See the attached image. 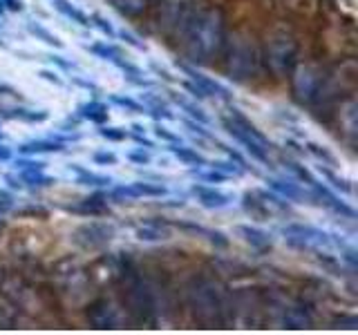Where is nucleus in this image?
Wrapping results in <instances>:
<instances>
[{
    "label": "nucleus",
    "instance_id": "f3484780",
    "mask_svg": "<svg viewBox=\"0 0 358 335\" xmlns=\"http://www.w3.org/2000/svg\"><path fill=\"white\" fill-rule=\"evenodd\" d=\"M70 170L76 174V184L78 186H110L112 184V177H106V174H96V172H90L87 168L78 165V163H72Z\"/></svg>",
    "mask_w": 358,
    "mask_h": 335
},
{
    "label": "nucleus",
    "instance_id": "de8ad7c7",
    "mask_svg": "<svg viewBox=\"0 0 358 335\" xmlns=\"http://www.w3.org/2000/svg\"><path fill=\"white\" fill-rule=\"evenodd\" d=\"M150 67H152V70H155L157 74H159V76L164 78V81H168V83H173V81H175V78H173L171 74H168V70H164L162 65H157V63H150Z\"/></svg>",
    "mask_w": 358,
    "mask_h": 335
},
{
    "label": "nucleus",
    "instance_id": "2eb2a0df",
    "mask_svg": "<svg viewBox=\"0 0 358 335\" xmlns=\"http://www.w3.org/2000/svg\"><path fill=\"white\" fill-rule=\"evenodd\" d=\"M193 14L190 9V0H166L164 5V18L166 25H182L188 20V16Z\"/></svg>",
    "mask_w": 358,
    "mask_h": 335
},
{
    "label": "nucleus",
    "instance_id": "ea45409f",
    "mask_svg": "<svg viewBox=\"0 0 358 335\" xmlns=\"http://www.w3.org/2000/svg\"><path fill=\"white\" fill-rule=\"evenodd\" d=\"M155 134H157V139H162V141H168V143H182V139H179L177 134H173L168 128L159 126V123L155 126Z\"/></svg>",
    "mask_w": 358,
    "mask_h": 335
},
{
    "label": "nucleus",
    "instance_id": "aec40b11",
    "mask_svg": "<svg viewBox=\"0 0 358 335\" xmlns=\"http://www.w3.org/2000/svg\"><path fill=\"white\" fill-rule=\"evenodd\" d=\"M168 150L171 154H175L179 161L186 165H206V159L199 152H195L193 148H186L182 143H168Z\"/></svg>",
    "mask_w": 358,
    "mask_h": 335
},
{
    "label": "nucleus",
    "instance_id": "4c0bfd02",
    "mask_svg": "<svg viewBox=\"0 0 358 335\" xmlns=\"http://www.w3.org/2000/svg\"><path fill=\"white\" fill-rule=\"evenodd\" d=\"M92 161L96 165H117V154L115 152H94L92 154Z\"/></svg>",
    "mask_w": 358,
    "mask_h": 335
},
{
    "label": "nucleus",
    "instance_id": "9b49d317",
    "mask_svg": "<svg viewBox=\"0 0 358 335\" xmlns=\"http://www.w3.org/2000/svg\"><path fill=\"white\" fill-rule=\"evenodd\" d=\"M266 186L271 188L275 195H280V197L287 199V201H294V204H307L309 199H316V197H313V193L309 195L305 188L294 181V179H278V177H271V179H266Z\"/></svg>",
    "mask_w": 358,
    "mask_h": 335
},
{
    "label": "nucleus",
    "instance_id": "c756f323",
    "mask_svg": "<svg viewBox=\"0 0 358 335\" xmlns=\"http://www.w3.org/2000/svg\"><path fill=\"white\" fill-rule=\"evenodd\" d=\"M318 172H320V174H322L324 179H327V181L331 184V188L341 190L343 195H352V193H354L352 184L347 181V179H343V177H338V174H336V172L331 170V168H327V165H320V168H318Z\"/></svg>",
    "mask_w": 358,
    "mask_h": 335
},
{
    "label": "nucleus",
    "instance_id": "a211bd4d",
    "mask_svg": "<svg viewBox=\"0 0 358 335\" xmlns=\"http://www.w3.org/2000/svg\"><path fill=\"white\" fill-rule=\"evenodd\" d=\"M85 50L92 52L94 56H99L101 61H108L112 65L123 59V52L117 47V45H112L108 40H99V43H92V45H85Z\"/></svg>",
    "mask_w": 358,
    "mask_h": 335
},
{
    "label": "nucleus",
    "instance_id": "6ab92c4d",
    "mask_svg": "<svg viewBox=\"0 0 358 335\" xmlns=\"http://www.w3.org/2000/svg\"><path fill=\"white\" fill-rule=\"evenodd\" d=\"M78 117L92 121V123H99V126H101V123L108 121L110 112H108V105L101 103V100H90V103L78 105Z\"/></svg>",
    "mask_w": 358,
    "mask_h": 335
},
{
    "label": "nucleus",
    "instance_id": "f704fd0d",
    "mask_svg": "<svg viewBox=\"0 0 358 335\" xmlns=\"http://www.w3.org/2000/svg\"><path fill=\"white\" fill-rule=\"evenodd\" d=\"M99 134H101L103 139H108V141H123V139L128 137V132H126V130H123V128H115V126L101 128Z\"/></svg>",
    "mask_w": 358,
    "mask_h": 335
},
{
    "label": "nucleus",
    "instance_id": "58836bf2",
    "mask_svg": "<svg viewBox=\"0 0 358 335\" xmlns=\"http://www.w3.org/2000/svg\"><path fill=\"white\" fill-rule=\"evenodd\" d=\"M126 156H128V161L139 163V165H148V163L152 161V156H150L148 152H143V148H141V150H130Z\"/></svg>",
    "mask_w": 358,
    "mask_h": 335
},
{
    "label": "nucleus",
    "instance_id": "3c124183",
    "mask_svg": "<svg viewBox=\"0 0 358 335\" xmlns=\"http://www.w3.org/2000/svg\"><path fill=\"white\" fill-rule=\"evenodd\" d=\"M9 159H11V148H7V145H0V163L9 161Z\"/></svg>",
    "mask_w": 358,
    "mask_h": 335
},
{
    "label": "nucleus",
    "instance_id": "423d86ee",
    "mask_svg": "<svg viewBox=\"0 0 358 335\" xmlns=\"http://www.w3.org/2000/svg\"><path fill=\"white\" fill-rule=\"evenodd\" d=\"M222 126L235 141H238L240 145H244V150L251 154V159L260 161V163H268V148H271V141H268L266 137H255V134L246 132L244 128L235 126V123L227 117L222 119Z\"/></svg>",
    "mask_w": 358,
    "mask_h": 335
},
{
    "label": "nucleus",
    "instance_id": "9d476101",
    "mask_svg": "<svg viewBox=\"0 0 358 335\" xmlns=\"http://www.w3.org/2000/svg\"><path fill=\"white\" fill-rule=\"evenodd\" d=\"M166 188L162 184H148V181H134L128 186H119L110 193L112 199H155V197H164Z\"/></svg>",
    "mask_w": 358,
    "mask_h": 335
},
{
    "label": "nucleus",
    "instance_id": "dca6fc26",
    "mask_svg": "<svg viewBox=\"0 0 358 335\" xmlns=\"http://www.w3.org/2000/svg\"><path fill=\"white\" fill-rule=\"evenodd\" d=\"M63 143L56 141V139H34V141H27L22 143L18 152L25 154V156H31V154H43V152H63Z\"/></svg>",
    "mask_w": 358,
    "mask_h": 335
},
{
    "label": "nucleus",
    "instance_id": "0eeeda50",
    "mask_svg": "<svg viewBox=\"0 0 358 335\" xmlns=\"http://www.w3.org/2000/svg\"><path fill=\"white\" fill-rule=\"evenodd\" d=\"M190 302H193V311L199 322L204 324H220V302H217V295L215 290L210 286H204V284H197L193 290H190Z\"/></svg>",
    "mask_w": 358,
    "mask_h": 335
},
{
    "label": "nucleus",
    "instance_id": "cd10ccee",
    "mask_svg": "<svg viewBox=\"0 0 358 335\" xmlns=\"http://www.w3.org/2000/svg\"><path fill=\"white\" fill-rule=\"evenodd\" d=\"M287 329H309L311 327V315L302 308H289L285 315Z\"/></svg>",
    "mask_w": 358,
    "mask_h": 335
},
{
    "label": "nucleus",
    "instance_id": "a19ab883",
    "mask_svg": "<svg viewBox=\"0 0 358 335\" xmlns=\"http://www.w3.org/2000/svg\"><path fill=\"white\" fill-rule=\"evenodd\" d=\"M117 36L119 38H123L128 45H132V47H137V50H145V45L137 38V36H132V34L128 31V29H121V31H117Z\"/></svg>",
    "mask_w": 358,
    "mask_h": 335
},
{
    "label": "nucleus",
    "instance_id": "e433bc0d",
    "mask_svg": "<svg viewBox=\"0 0 358 335\" xmlns=\"http://www.w3.org/2000/svg\"><path fill=\"white\" fill-rule=\"evenodd\" d=\"M48 163L43 161H36V159H16L14 161V168L18 172H27V170H43V168Z\"/></svg>",
    "mask_w": 358,
    "mask_h": 335
},
{
    "label": "nucleus",
    "instance_id": "c85d7f7f",
    "mask_svg": "<svg viewBox=\"0 0 358 335\" xmlns=\"http://www.w3.org/2000/svg\"><path fill=\"white\" fill-rule=\"evenodd\" d=\"M27 29H29V34H34V36H36L38 40H43L45 45H52V47H63V40H59V36H54L50 29H45L41 22L29 20Z\"/></svg>",
    "mask_w": 358,
    "mask_h": 335
},
{
    "label": "nucleus",
    "instance_id": "5701e85b",
    "mask_svg": "<svg viewBox=\"0 0 358 335\" xmlns=\"http://www.w3.org/2000/svg\"><path fill=\"white\" fill-rule=\"evenodd\" d=\"M168 96H171V100H175V103H177L179 107H182L190 119L197 121V123H201V126H206V123L210 121L204 110H201L197 103H190V100H188V98H184L182 94H173V92H171Z\"/></svg>",
    "mask_w": 358,
    "mask_h": 335
},
{
    "label": "nucleus",
    "instance_id": "7ed1b4c3",
    "mask_svg": "<svg viewBox=\"0 0 358 335\" xmlns=\"http://www.w3.org/2000/svg\"><path fill=\"white\" fill-rule=\"evenodd\" d=\"M227 67L235 81H249L260 74V52L251 38L235 36L227 43Z\"/></svg>",
    "mask_w": 358,
    "mask_h": 335
},
{
    "label": "nucleus",
    "instance_id": "ddd939ff",
    "mask_svg": "<svg viewBox=\"0 0 358 335\" xmlns=\"http://www.w3.org/2000/svg\"><path fill=\"white\" fill-rule=\"evenodd\" d=\"M235 232H238L246 244H251L257 251L271 248V244H273L271 234L262 228H257V226H251V223H240V226H235Z\"/></svg>",
    "mask_w": 358,
    "mask_h": 335
},
{
    "label": "nucleus",
    "instance_id": "603ef678",
    "mask_svg": "<svg viewBox=\"0 0 358 335\" xmlns=\"http://www.w3.org/2000/svg\"><path fill=\"white\" fill-rule=\"evenodd\" d=\"M0 11H3V5H0Z\"/></svg>",
    "mask_w": 358,
    "mask_h": 335
},
{
    "label": "nucleus",
    "instance_id": "c9c22d12",
    "mask_svg": "<svg viewBox=\"0 0 358 335\" xmlns=\"http://www.w3.org/2000/svg\"><path fill=\"white\" fill-rule=\"evenodd\" d=\"M208 165H213V168H217L220 172H224V174H229V177H233V174H242L244 170L238 165V163H233V159L231 161H213V163H208Z\"/></svg>",
    "mask_w": 358,
    "mask_h": 335
},
{
    "label": "nucleus",
    "instance_id": "6e6552de",
    "mask_svg": "<svg viewBox=\"0 0 358 335\" xmlns=\"http://www.w3.org/2000/svg\"><path fill=\"white\" fill-rule=\"evenodd\" d=\"M177 67L186 76H190V81H193L206 96L220 98V100H233V94H231V89L227 85H222L220 81H213L210 76H206L204 72H199V70H195V67H190L186 63H177Z\"/></svg>",
    "mask_w": 358,
    "mask_h": 335
},
{
    "label": "nucleus",
    "instance_id": "37998d69",
    "mask_svg": "<svg viewBox=\"0 0 358 335\" xmlns=\"http://www.w3.org/2000/svg\"><path fill=\"white\" fill-rule=\"evenodd\" d=\"M182 85H184V87L188 89V92H190V96H195V98H199V100H201V98H208V96H206L204 92H201V89H199V87H197V85H195L193 81H184Z\"/></svg>",
    "mask_w": 358,
    "mask_h": 335
},
{
    "label": "nucleus",
    "instance_id": "c03bdc74",
    "mask_svg": "<svg viewBox=\"0 0 358 335\" xmlns=\"http://www.w3.org/2000/svg\"><path fill=\"white\" fill-rule=\"evenodd\" d=\"M48 59H50L52 63H56V65H61L63 70H76V65H74L72 61H65L63 56H54V54H50Z\"/></svg>",
    "mask_w": 358,
    "mask_h": 335
},
{
    "label": "nucleus",
    "instance_id": "4468645a",
    "mask_svg": "<svg viewBox=\"0 0 358 335\" xmlns=\"http://www.w3.org/2000/svg\"><path fill=\"white\" fill-rule=\"evenodd\" d=\"M90 322L94 324L96 329H117L119 327V315L117 311L112 308L106 302H99L92 308H90Z\"/></svg>",
    "mask_w": 358,
    "mask_h": 335
},
{
    "label": "nucleus",
    "instance_id": "8fccbe9b",
    "mask_svg": "<svg viewBox=\"0 0 358 335\" xmlns=\"http://www.w3.org/2000/svg\"><path fill=\"white\" fill-rule=\"evenodd\" d=\"M11 208V197L7 193H0V212H5Z\"/></svg>",
    "mask_w": 358,
    "mask_h": 335
},
{
    "label": "nucleus",
    "instance_id": "a878e982",
    "mask_svg": "<svg viewBox=\"0 0 358 335\" xmlns=\"http://www.w3.org/2000/svg\"><path fill=\"white\" fill-rule=\"evenodd\" d=\"M206 165H208V163H206ZM190 174L197 177L199 181H206V184H224V181L229 179V174L220 172L217 168H213V165H208V168L197 165V168H193V170H190Z\"/></svg>",
    "mask_w": 358,
    "mask_h": 335
},
{
    "label": "nucleus",
    "instance_id": "09e8293b",
    "mask_svg": "<svg viewBox=\"0 0 358 335\" xmlns=\"http://www.w3.org/2000/svg\"><path fill=\"white\" fill-rule=\"evenodd\" d=\"M0 5L7 7L9 11H22V3H20V0H0Z\"/></svg>",
    "mask_w": 358,
    "mask_h": 335
},
{
    "label": "nucleus",
    "instance_id": "79ce46f5",
    "mask_svg": "<svg viewBox=\"0 0 358 335\" xmlns=\"http://www.w3.org/2000/svg\"><path fill=\"white\" fill-rule=\"evenodd\" d=\"M38 76L43 78V81L54 83L56 87H63V85H65V83H63V78H59V74H56V72H50V70H41V72H38Z\"/></svg>",
    "mask_w": 358,
    "mask_h": 335
},
{
    "label": "nucleus",
    "instance_id": "f03ea898",
    "mask_svg": "<svg viewBox=\"0 0 358 335\" xmlns=\"http://www.w3.org/2000/svg\"><path fill=\"white\" fill-rule=\"evenodd\" d=\"M282 234H285L287 244L294 246V248L313 251V253L338 251L347 264L356 266V251L347 241H343L341 237H336V234H331L327 230L309 226V223H287V226H282Z\"/></svg>",
    "mask_w": 358,
    "mask_h": 335
},
{
    "label": "nucleus",
    "instance_id": "2f4dec72",
    "mask_svg": "<svg viewBox=\"0 0 358 335\" xmlns=\"http://www.w3.org/2000/svg\"><path fill=\"white\" fill-rule=\"evenodd\" d=\"M110 103H115L123 110H128V112H134V114H145V107L141 100L137 98H132V96H123V94H112L110 96Z\"/></svg>",
    "mask_w": 358,
    "mask_h": 335
},
{
    "label": "nucleus",
    "instance_id": "412c9836",
    "mask_svg": "<svg viewBox=\"0 0 358 335\" xmlns=\"http://www.w3.org/2000/svg\"><path fill=\"white\" fill-rule=\"evenodd\" d=\"M137 237L141 241H164L171 237V232H168V228L159 226V223H155V221H148V223H141V226L137 228Z\"/></svg>",
    "mask_w": 358,
    "mask_h": 335
},
{
    "label": "nucleus",
    "instance_id": "20e7f679",
    "mask_svg": "<svg viewBox=\"0 0 358 335\" xmlns=\"http://www.w3.org/2000/svg\"><path fill=\"white\" fill-rule=\"evenodd\" d=\"M266 63L278 74L285 76L294 72L298 63V43L287 31H275L266 40Z\"/></svg>",
    "mask_w": 358,
    "mask_h": 335
},
{
    "label": "nucleus",
    "instance_id": "473e14b6",
    "mask_svg": "<svg viewBox=\"0 0 358 335\" xmlns=\"http://www.w3.org/2000/svg\"><path fill=\"white\" fill-rule=\"evenodd\" d=\"M307 150L313 154V156H318V159L322 161V165H329V168H338V159H336V154L329 152L324 145H318V143H307Z\"/></svg>",
    "mask_w": 358,
    "mask_h": 335
},
{
    "label": "nucleus",
    "instance_id": "f257e3e1",
    "mask_svg": "<svg viewBox=\"0 0 358 335\" xmlns=\"http://www.w3.org/2000/svg\"><path fill=\"white\" fill-rule=\"evenodd\" d=\"M182 29L190 61L206 63L213 56L224 54V47H227V25H224V16L220 9L193 11Z\"/></svg>",
    "mask_w": 358,
    "mask_h": 335
},
{
    "label": "nucleus",
    "instance_id": "a18cd8bd",
    "mask_svg": "<svg viewBox=\"0 0 358 335\" xmlns=\"http://www.w3.org/2000/svg\"><path fill=\"white\" fill-rule=\"evenodd\" d=\"M72 83H76L78 87H85V89H92V92H99V87L92 81H85L81 76H72Z\"/></svg>",
    "mask_w": 358,
    "mask_h": 335
},
{
    "label": "nucleus",
    "instance_id": "72a5a7b5",
    "mask_svg": "<svg viewBox=\"0 0 358 335\" xmlns=\"http://www.w3.org/2000/svg\"><path fill=\"white\" fill-rule=\"evenodd\" d=\"M90 22H92V25L99 29V31H103L106 34V36L112 40V38H117V29L115 27H112V22L108 20V18H103V16H101V14H94L92 18H90Z\"/></svg>",
    "mask_w": 358,
    "mask_h": 335
},
{
    "label": "nucleus",
    "instance_id": "f8f14e48",
    "mask_svg": "<svg viewBox=\"0 0 358 335\" xmlns=\"http://www.w3.org/2000/svg\"><path fill=\"white\" fill-rule=\"evenodd\" d=\"M190 193H193V195L197 197L199 206H204V208H208V210H222V208L231 206V201H233L231 195L222 193V190H217V188L201 186V184H195L193 188H190Z\"/></svg>",
    "mask_w": 358,
    "mask_h": 335
},
{
    "label": "nucleus",
    "instance_id": "393cba45",
    "mask_svg": "<svg viewBox=\"0 0 358 335\" xmlns=\"http://www.w3.org/2000/svg\"><path fill=\"white\" fill-rule=\"evenodd\" d=\"M108 3L126 16H139L141 11L148 7L150 0H108Z\"/></svg>",
    "mask_w": 358,
    "mask_h": 335
},
{
    "label": "nucleus",
    "instance_id": "bb28decb",
    "mask_svg": "<svg viewBox=\"0 0 358 335\" xmlns=\"http://www.w3.org/2000/svg\"><path fill=\"white\" fill-rule=\"evenodd\" d=\"M20 186H29V188H45V186H52L54 179L43 174V170H27V172H20Z\"/></svg>",
    "mask_w": 358,
    "mask_h": 335
},
{
    "label": "nucleus",
    "instance_id": "1a4fd4ad",
    "mask_svg": "<svg viewBox=\"0 0 358 335\" xmlns=\"http://www.w3.org/2000/svg\"><path fill=\"white\" fill-rule=\"evenodd\" d=\"M112 237H115V226H110V223L92 221L76 230V241L85 248H101V246L110 244Z\"/></svg>",
    "mask_w": 358,
    "mask_h": 335
},
{
    "label": "nucleus",
    "instance_id": "4be33fe9",
    "mask_svg": "<svg viewBox=\"0 0 358 335\" xmlns=\"http://www.w3.org/2000/svg\"><path fill=\"white\" fill-rule=\"evenodd\" d=\"M52 5L56 11H61L63 16L72 18L74 22H78L81 27H90L92 22H90V16L85 14V11H81L78 7H74L72 3H67V0H52Z\"/></svg>",
    "mask_w": 358,
    "mask_h": 335
},
{
    "label": "nucleus",
    "instance_id": "39448f33",
    "mask_svg": "<svg viewBox=\"0 0 358 335\" xmlns=\"http://www.w3.org/2000/svg\"><path fill=\"white\" fill-rule=\"evenodd\" d=\"M294 92L302 103H318L327 92V76L316 67H300L294 76Z\"/></svg>",
    "mask_w": 358,
    "mask_h": 335
},
{
    "label": "nucleus",
    "instance_id": "7c9ffc66",
    "mask_svg": "<svg viewBox=\"0 0 358 335\" xmlns=\"http://www.w3.org/2000/svg\"><path fill=\"white\" fill-rule=\"evenodd\" d=\"M7 119H20V121H27V123H41L48 119V112L45 110H25V107H18V110H9Z\"/></svg>",
    "mask_w": 358,
    "mask_h": 335
},
{
    "label": "nucleus",
    "instance_id": "49530a36",
    "mask_svg": "<svg viewBox=\"0 0 358 335\" xmlns=\"http://www.w3.org/2000/svg\"><path fill=\"white\" fill-rule=\"evenodd\" d=\"M132 139L137 145H143V148H155V143L150 139H145L141 132H132Z\"/></svg>",
    "mask_w": 358,
    "mask_h": 335
},
{
    "label": "nucleus",
    "instance_id": "b1692460",
    "mask_svg": "<svg viewBox=\"0 0 358 335\" xmlns=\"http://www.w3.org/2000/svg\"><path fill=\"white\" fill-rule=\"evenodd\" d=\"M106 197L103 195H94V197H87V199H81V204L70 208L74 212H81V215H103V212H108V206H106Z\"/></svg>",
    "mask_w": 358,
    "mask_h": 335
}]
</instances>
